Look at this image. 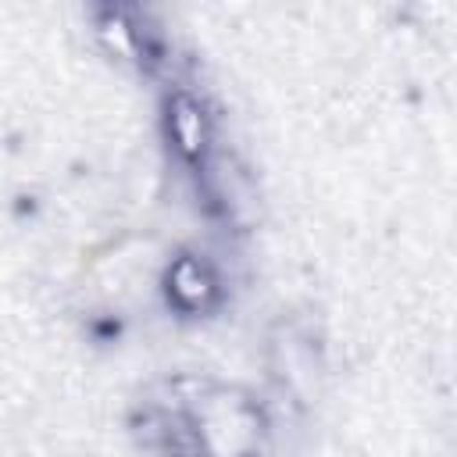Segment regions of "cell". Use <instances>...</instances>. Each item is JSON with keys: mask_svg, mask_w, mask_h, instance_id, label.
Instances as JSON below:
<instances>
[{"mask_svg": "<svg viewBox=\"0 0 457 457\" xmlns=\"http://www.w3.org/2000/svg\"><path fill=\"white\" fill-rule=\"evenodd\" d=\"M171 296L182 303V307H200L211 293H214V282H211V275H207V268L200 264V261H193V257H186V261H179L175 268H171Z\"/></svg>", "mask_w": 457, "mask_h": 457, "instance_id": "obj_1", "label": "cell"}, {"mask_svg": "<svg viewBox=\"0 0 457 457\" xmlns=\"http://www.w3.org/2000/svg\"><path fill=\"white\" fill-rule=\"evenodd\" d=\"M171 136H175V143H179V150H182L186 157H196V154L204 150V143H207L204 114H200V107H196L193 100H186V96H179V100L171 104Z\"/></svg>", "mask_w": 457, "mask_h": 457, "instance_id": "obj_2", "label": "cell"}]
</instances>
